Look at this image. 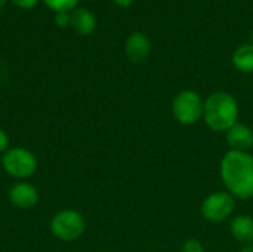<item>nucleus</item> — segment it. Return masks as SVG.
I'll return each instance as SVG.
<instances>
[{"mask_svg":"<svg viewBox=\"0 0 253 252\" xmlns=\"http://www.w3.org/2000/svg\"><path fill=\"white\" fill-rule=\"evenodd\" d=\"M221 180L225 190L236 199L253 198V156L246 151L228 150L221 160Z\"/></svg>","mask_w":253,"mask_h":252,"instance_id":"f257e3e1","label":"nucleus"},{"mask_svg":"<svg viewBox=\"0 0 253 252\" xmlns=\"http://www.w3.org/2000/svg\"><path fill=\"white\" fill-rule=\"evenodd\" d=\"M240 107L234 95L225 91L212 92L205 100L203 122L213 132H227L239 123Z\"/></svg>","mask_w":253,"mask_h":252,"instance_id":"f03ea898","label":"nucleus"},{"mask_svg":"<svg viewBox=\"0 0 253 252\" xmlns=\"http://www.w3.org/2000/svg\"><path fill=\"white\" fill-rule=\"evenodd\" d=\"M205 100L193 89L178 92L172 101V114L175 120L184 126H193L203 120Z\"/></svg>","mask_w":253,"mask_h":252,"instance_id":"7ed1b4c3","label":"nucleus"},{"mask_svg":"<svg viewBox=\"0 0 253 252\" xmlns=\"http://www.w3.org/2000/svg\"><path fill=\"white\" fill-rule=\"evenodd\" d=\"M1 168L9 177L22 181L36 174L37 159L25 147H10L1 156Z\"/></svg>","mask_w":253,"mask_h":252,"instance_id":"20e7f679","label":"nucleus"},{"mask_svg":"<svg viewBox=\"0 0 253 252\" xmlns=\"http://www.w3.org/2000/svg\"><path fill=\"white\" fill-rule=\"evenodd\" d=\"M50 233L62 242H74L80 239L86 230L83 215L76 209H62L50 220Z\"/></svg>","mask_w":253,"mask_h":252,"instance_id":"39448f33","label":"nucleus"},{"mask_svg":"<svg viewBox=\"0 0 253 252\" xmlns=\"http://www.w3.org/2000/svg\"><path fill=\"white\" fill-rule=\"evenodd\" d=\"M236 209V198L227 190L209 193L200 205V215L209 223H224L233 218Z\"/></svg>","mask_w":253,"mask_h":252,"instance_id":"423d86ee","label":"nucleus"},{"mask_svg":"<svg viewBox=\"0 0 253 252\" xmlns=\"http://www.w3.org/2000/svg\"><path fill=\"white\" fill-rule=\"evenodd\" d=\"M9 202L18 209H31L39 203L37 189L27 181H16L7 192Z\"/></svg>","mask_w":253,"mask_h":252,"instance_id":"0eeeda50","label":"nucleus"},{"mask_svg":"<svg viewBox=\"0 0 253 252\" xmlns=\"http://www.w3.org/2000/svg\"><path fill=\"white\" fill-rule=\"evenodd\" d=\"M151 50V43L150 39L141 33V31H133L129 34V37L125 42V53L130 62L139 64L144 62Z\"/></svg>","mask_w":253,"mask_h":252,"instance_id":"6e6552de","label":"nucleus"},{"mask_svg":"<svg viewBox=\"0 0 253 252\" xmlns=\"http://www.w3.org/2000/svg\"><path fill=\"white\" fill-rule=\"evenodd\" d=\"M225 141L228 150L251 153V149L253 147V129L239 122L225 132Z\"/></svg>","mask_w":253,"mask_h":252,"instance_id":"1a4fd4ad","label":"nucleus"},{"mask_svg":"<svg viewBox=\"0 0 253 252\" xmlns=\"http://www.w3.org/2000/svg\"><path fill=\"white\" fill-rule=\"evenodd\" d=\"M96 15L87 7H76L70 12V25L80 36H89L96 30Z\"/></svg>","mask_w":253,"mask_h":252,"instance_id":"9d476101","label":"nucleus"},{"mask_svg":"<svg viewBox=\"0 0 253 252\" xmlns=\"http://www.w3.org/2000/svg\"><path fill=\"white\" fill-rule=\"evenodd\" d=\"M230 233L240 245L253 244V217L249 214H239L230 220Z\"/></svg>","mask_w":253,"mask_h":252,"instance_id":"9b49d317","label":"nucleus"},{"mask_svg":"<svg viewBox=\"0 0 253 252\" xmlns=\"http://www.w3.org/2000/svg\"><path fill=\"white\" fill-rule=\"evenodd\" d=\"M233 65L237 71L251 74L253 73V43L240 45L233 53Z\"/></svg>","mask_w":253,"mask_h":252,"instance_id":"f8f14e48","label":"nucleus"},{"mask_svg":"<svg viewBox=\"0 0 253 252\" xmlns=\"http://www.w3.org/2000/svg\"><path fill=\"white\" fill-rule=\"evenodd\" d=\"M80 0H43V3L55 13L58 12H73L79 7Z\"/></svg>","mask_w":253,"mask_h":252,"instance_id":"ddd939ff","label":"nucleus"},{"mask_svg":"<svg viewBox=\"0 0 253 252\" xmlns=\"http://www.w3.org/2000/svg\"><path fill=\"white\" fill-rule=\"evenodd\" d=\"M181 252H208V251H206V247H205L199 239L190 238V239H185V241H184V244L181 245Z\"/></svg>","mask_w":253,"mask_h":252,"instance_id":"4468645a","label":"nucleus"},{"mask_svg":"<svg viewBox=\"0 0 253 252\" xmlns=\"http://www.w3.org/2000/svg\"><path fill=\"white\" fill-rule=\"evenodd\" d=\"M9 149H10V138L7 132L3 128H0V156H3Z\"/></svg>","mask_w":253,"mask_h":252,"instance_id":"2eb2a0df","label":"nucleus"},{"mask_svg":"<svg viewBox=\"0 0 253 252\" xmlns=\"http://www.w3.org/2000/svg\"><path fill=\"white\" fill-rule=\"evenodd\" d=\"M55 24L59 28H65L70 25V12H58L55 13Z\"/></svg>","mask_w":253,"mask_h":252,"instance_id":"dca6fc26","label":"nucleus"},{"mask_svg":"<svg viewBox=\"0 0 253 252\" xmlns=\"http://www.w3.org/2000/svg\"><path fill=\"white\" fill-rule=\"evenodd\" d=\"M16 7H19V9H24V10H28V9H33L37 3H39V0H10Z\"/></svg>","mask_w":253,"mask_h":252,"instance_id":"f3484780","label":"nucleus"},{"mask_svg":"<svg viewBox=\"0 0 253 252\" xmlns=\"http://www.w3.org/2000/svg\"><path fill=\"white\" fill-rule=\"evenodd\" d=\"M113 1H114V4H117L119 7L127 9V7H130V6L133 4L135 0H113Z\"/></svg>","mask_w":253,"mask_h":252,"instance_id":"a211bd4d","label":"nucleus"},{"mask_svg":"<svg viewBox=\"0 0 253 252\" xmlns=\"http://www.w3.org/2000/svg\"><path fill=\"white\" fill-rule=\"evenodd\" d=\"M239 252H253V244H248V245H242V248Z\"/></svg>","mask_w":253,"mask_h":252,"instance_id":"6ab92c4d","label":"nucleus"},{"mask_svg":"<svg viewBox=\"0 0 253 252\" xmlns=\"http://www.w3.org/2000/svg\"><path fill=\"white\" fill-rule=\"evenodd\" d=\"M7 1H9V0H0V7H3Z\"/></svg>","mask_w":253,"mask_h":252,"instance_id":"aec40b11","label":"nucleus"}]
</instances>
